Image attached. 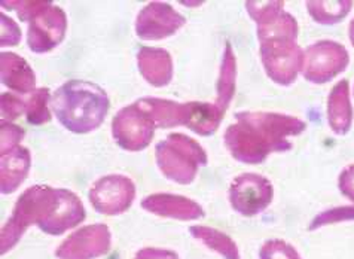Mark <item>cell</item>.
I'll use <instances>...</instances> for the list:
<instances>
[{
  "label": "cell",
  "mask_w": 354,
  "mask_h": 259,
  "mask_svg": "<svg viewBox=\"0 0 354 259\" xmlns=\"http://www.w3.org/2000/svg\"><path fill=\"white\" fill-rule=\"evenodd\" d=\"M223 115L225 112L216 103L186 102L183 127L189 128L195 134L207 137L221 127Z\"/></svg>",
  "instance_id": "obj_19"
},
{
  "label": "cell",
  "mask_w": 354,
  "mask_h": 259,
  "mask_svg": "<svg viewBox=\"0 0 354 259\" xmlns=\"http://www.w3.org/2000/svg\"><path fill=\"white\" fill-rule=\"evenodd\" d=\"M350 64L347 48L337 41L323 39L304 49L302 76L311 84H326Z\"/></svg>",
  "instance_id": "obj_6"
},
{
  "label": "cell",
  "mask_w": 354,
  "mask_h": 259,
  "mask_svg": "<svg viewBox=\"0 0 354 259\" xmlns=\"http://www.w3.org/2000/svg\"><path fill=\"white\" fill-rule=\"evenodd\" d=\"M258 41H271V39H295L298 41L299 26L297 18L284 9L275 12L261 24H257Z\"/></svg>",
  "instance_id": "obj_23"
},
{
  "label": "cell",
  "mask_w": 354,
  "mask_h": 259,
  "mask_svg": "<svg viewBox=\"0 0 354 259\" xmlns=\"http://www.w3.org/2000/svg\"><path fill=\"white\" fill-rule=\"evenodd\" d=\"M0 137H2V143H0V154H5L12 151L14 148L19 146L24 139V130L6 119H0Z\"/></svg>",
  "instance_id": "obj_29"
},
{
  "label": "cell",
  "mask_w": 354,
  "mask_h": 259,
  "mask_svg": "<svg viewBox=\"0 0 354 259\" xmlns=\"http://www.w3.org/2000/svg\"><path fill=\"white\" fill-rule=\"evenodd\" d=\"M36 224L35 219V208H33V195L32 189L27 188L26 191L19 195L17 200L11 217L2 228V238H0V246H2V255L8 253L9 251L18 244L21 240L24 233Z\"/></svg>",
  "instance_id": "obj_15"
},
{
  "label": "cell",
  "mask_w": 354,
  "mask_h": 259,
  "mask_svg": "<svg viewBox=\"0 0 354 259\" xmlns=\"http://www.w3.org/2000/svg\"><path fill=\"white\" fill-rule=\"evenodd\" d=\"M191 235L210 251L219 253L225 259H240L239 246L232 238L216 228L207 225H194L189 228Z\"/></svg>",
  "instance_id": "obj_22"
},
{
  "label": "cell",
  "mask_w": 354,
  "mask_h": 259,
  "mask_svg": "<svg viewBox=\"0 0 354 259\" xmlns=\"http://www.w3.org/2000/svg\"><path fill=\"white\" fill-rule=\"evenodd\" d=\"M32 167V154L23 145L0 154V186L3 194H12L24 184Z\"/></svg>",
  "instance_id": "obj_17"
},
{
  "label": "cell",
  "mask_w": 354,
  "mask_h": 259,
  "mask_svg": "<svg viewBox=\"0 0 354 259\" xmlns=\"http://www.w3.org/2000/svg\"><path fill=\"white\" fill-rule=\"evenodd\" d=\"M353 96H354V94H353Z\"/></svg>",
  "instance_id": "obj_36"
},
{
  "label": "cell",
  "mask_w": 354,
  "mask_h": 259,
  "mask_svg": "<svg viewBox=\"0 0 354 259\" xmlns=\"http://www.w3.org/2000/svg\"><path fill=\"white\" fill-rule=\"evenodd\" d=\"M112 233L106 224L85 225L57 247L58 259H97L111 251Z\"/></svg>",
  "instance_id": "obj_11"
},
{
  "label": "cell",
  "mask_w": 354,
  "mask_h": 259,
  "mask_svg": "<svg viewBox=\"0 0 354 259\" xmlns=\"http://www.w3.org/2000/svg\"><path fill=\"white\" fill-rule=\"evenodd\" d=\"M133 259H179V255L170 249L143 247L134 255Z\"/></svg>",
  "instance_id": "obj_34"
},
{
  "label": "cell",
  "mask_w": 354,
  "mask_h": 259,
  "mask_svg": "<svg viewBox=\"0 0 354 259\" xmlns=\"http://www.w3.org/2000/svg\"><path fill=\"white\" fill-rule=\"evenodd\" d=\"M33 195L36 226L48 235H62L85 221L81 198L66 188L36 185Z\"/></svg>",
  "instance_id": "obj_3"
},
{
  "label": "cell",
  "mask_w": 354,
  "mask_h": 259,
  "mask_svg": "<svg viewBox=\"0 0 354 259\" xmlns=\"http://www.w3.org/2000/svg\"><path fill=\"white\" fill-rule=\"evenodd\" d=\"M155 161L169 181L189 185L200 168L209 164V157L195 139L183 133H170L155 146Z\"/></svg>",
  "instance_id": "obj_4"
},
{
  "label": "cell",
  "mask_w": 354,
  "mask_h": 259,
  "mask_svg": "<svg viewBox=\"0 0 354 259\" xmlns=\"http://www.w3.org/2000/svg\"><path fill=\"white\" fill-rule=\"evenodd\" d=\"M0 19H2V36H0V45L15 46L21 42V28L14 21L11 17H8L3 11L0 12Z\"/></svg>",
  "instance_id": "obj_32"
},
{
  "label": "cell",
  "mask_w": 354,
  "mask_h": 259,
  "mask_svg": "<svg viewBox=\"0 0 354 259\" xmlns=\"http://www.w3.org/2000/svg\"><path fill=\"white\" fill-rule=\"evenodd\" d=\"M51 106L66 130L75 134H88L104 123L111 100L100 85L73 79L55 89Z\"/></svg>",
  "instance_id": "obj_2"
},
{
  "label": "cell",
  "mask_w": 354,
  "mask_h": 259,
  "mask_svg": "<svg viewBox=\"0 0 354 259\" xmlns=\"http://www.w3.org/2000/svg\"><path fill=\"white\" fill-rule=\"evenodd\" d=\"M306 6L314 21L323 26H333L350 14L353 2L351 0H333V2L320 0V2H307Z\"/></svg>",
  "instance_id": "obj_24"
},
{
  "label": "cell",
  "mask_w": 354,
  "mask_h": 259,
  "mask_svg": "<svg viewBox=\"0 0 354 259\" xmlns=\"http://www.w3.org/2000/svg\"><path fill=\"white\" fill-rule=\"evenodd\" d=\"M245 9H248V14L253 21L259 24L275 12L284 9V2H248Z\"/></svg>",
  "instance_id": "obj_31"
},
{
  "label": "cell",
  "mask_w": 354,
  "mask_h": 259,
  "mask_svg": "<svg viewBox=\"0 0 354 259\" xmlns=\"http://www.w3.org/2000/svg\"><path fill=\"white\" fill-rule=\"evenodd\" d=\"M53 94L48 88H36L26 100V118L28 124L44 125L51 121Z\"/></svg>",
  "instance_id": "obj_25"
},
{
  "label": "cell",
  "mask_w": 354,
  "mask_h": 259,
  "mask_svg": "<svg viewBox=\"0 0 354 259\" xmlns=\"http://www.w3.org/2000/svg\"><path fill=\"white\" fill-rule=\"evenodd\" d=\"M143 111L151 116L156 128L183 127L185 103L167 100L160 97H143L137 100Z\"/></svg>",
  "instance_id": "obj_20"
},
{
  "label": "cell",
  "mask_w": 354,
  "mask_h": 259,
  "mask_svg": "<svg viewBox=\"0 0 354 259\" xmlns=\"http://www.w3.org/2000/svg\"><path fill=\"white\" fill-rule=\"evenodd\" d=\"M67 32L64 9L49 3L28 23L27 46L35 54H46L63 42Z\"/></svg>",
  "instance_id": "obj_10"
},
{
  "label": "cell",
  "mask_w": 354,
  "mask_h": 259,
  "mask_svg": "<svg viewBox=\"0 0 354 259\" xmlns=\"http://www.w3.org/2000/svg\"><path fill=\"white\" fill-rule=\"evenodd\" d=\"M156 125L139 103L124 106L112 119V136L116 145L129 152H140L153 141Z\"/></svg>",
  "instance_id": "obj_7"
},
{
  "label": "cell",
  "mask_w": 354,
  "mask_h": 259,
  "mask_svg": "<svg viewBox=\"0 0 354 259\" xmlns=\"http://www.w3.org/2000/svg\"><path fill=\"white\" fill-rule=\"evenodd\" d=\"M0 102H2V106H0L2 119H6V121L12 123L17 118L26 114V100H23V98L18 97L17 94L3 93Z\"/></svg>",
  "instance_id": "obj_30"
},
{
  "label": "cell",
  "mask_w": 354,
  "mask_h": 259,
  "mask_svg": "<svg viewBox=\"0 0 354 259\" xmlns=\"http://www.w3.org/2000/svg\"><path fill=\"white\" fill-rule=\"evenodd\" d=\"M350 221H354V206L332 207L314 216V219L308 225V231H316L319 228H323L326 225H335Z\"/></svg>",
  "instance_id": "obj_26"
},
{
  "label": "cell",
  "mask_w": 354,
  "mask_h": 259,
  "mask_svg": "<svg viewBox=\"0 0 354 259\" xmlns=\"http://www.w3.org/2000/svg\"><path fill=\"white\" fill-rule=\"evenodd\" d=\"M235 89H237V57L234 54L232 45L230 42H226L219 69V78L218 82H216L214 102L225 114L234 100Z\"/></svg>",
  "instance_id": "obj_21"
},
{
  "label": "cell",
  "mask_w": 354,
  "mask_h": 259,
  "mask_svg": "<svg viewBox=\"0 0 354 259\" xmlns=\"http://www.w3.org/2000/svg\"><path fill=\"white\" fill-rule=\"evenodd\" d=\"M306 128L307 124L298 116L243 111L225 130L223 142L239 163L261 164L272 152L290 151V137L302 134Z\"/></svg>",
  "instance_id": "obj_1"
},
{
  "label": "cell",
  "mask_w": 354,
  "mask_h": 259,
  "mask_svg": "<svg viewBox=\"0 0 354 259\" xmlns=\"http://www.w3.org/2000/svg\"><path fill=\"white\" fill-rule=\"evenodd\" d=\"M2 82L18 94H32L36 89V75L32 66L15 53H2L0 58Z\"/></svg>",
  "instance_id": "obj_18"
},
{
  "label": "cell",
  "mask_w": 354,
  "mask_h": 259,
  "mask_svg": "<svg viewBox=\"0 0 354 259\" xmlns=\"http://www.w3.org/2000/svg\"><path fill=\"white\" fill-rule=\"evenodd\" d=\"M142 208L155 216L176 219V221H198L204 217V208L201 204L185 195L158 193L145 197L142 200Z\"/></svg>",
  "instance_id": "obj_13"
},
{
  "label": "cell",
  "mask_w": 354,
  "mask_h": 259,
  "mask_svg": "<svg viewBox=\"0 0 354 259\" xmlns=\"http://www.w3.org/2000/svg\"><path fill=\"white\" fill-rule=\"evenodd\" d=\"M49 3H51V0H11V2H5L3 0V2H0V6L3 9H14L21 21L30 23V19Z\"/></svg>",
  "instance_id": "obj_28"
},
{
  "label": "cell",
  "mask_w": 354,
  "mask_h": 259,
  "mask_svg": "<svg viewBox=\"0 0 354 259\" xmlns=\"http://www.w3.org/2000/svg\"><path fill=\"white\" fill-rule=\"evenodd\" d=\"M348 37H350V42H351V45L354 46V18L351 19L350 27H348Z\"/></svg>",
  "instance_id": "obj_35"
},
{
  "label": "cell",
  "mask_w": 354,
  "mask_h": 259,
  "mask_svg": "<svg viewBox=\"0 0 354 259\" xmlns=\"http://www.w3.org/2000/svg\"><path fill=\"white\" fill-rule=\"evenodd\" d=\"M136 194V185L129 176L107 175L94 182L88 198L97 213L118 216L133 206Z\"/></svg>",
  "instance_id": "obj_9"
},
{
  "label": "cell",
  "mask_w": 354,
  "mask_h": 259,
  "mask_svg": "<svg viewBox=\"0 0 354 259\" xmlns=\"http://www.w3.org/2000/svg\"><path fill=\"white\" fill-rule=\"evenodd\" d=\"M259 259H302V256L293 244L281 238H271L261 246Z\"/></svg>",
  "instance_id": "obj_27"
},
{
  "label": "cell",
  "mask_w": 354,
  "mask_h": 259,
  "mask_svg": "<svg viewBox=\"0 0 354 259\" xmlns=\"http://www.w3.org/2000/svg\"><path fill=\"white\" fill-rule=\"evenodd\" d=\"M338 188L339 193L346 197L347 200L354 203V164H350L339 173Z\"/></svg>",
  "instance_id": "obj_33"
},
{
  "label": "cell",
  "mask_w": 354,
  "mask_h": 259,
  "mask_svg": "<svg viewBox=\"0 0 354 259\" xmlns=\"http://www.w3.org/2000/svg\"><path fill=\"white\" fill-rule=\"evenodd\" d=\"M230 204L244 217H253L267 211L274 198V186L262 175L243 173L234 179L228 191Z\"/></svg>",
  "instance_id": "obj_8"
},
{
  "label": "cell",
  "mask_w": 354,
  "mask_h": 259,
  "mask_svg": "<svg viewBox=\"0 0 354 259\" xmlns=\"http://www.w3.org/2000/svg\"><path fill=\"white\" fill-rule=\"evenodd\" d=\"M137 67L142 78L151 87L162 88L173 81V57L164 48L142 46L137 51Z\"/></svg>",
  "instance_id": "obj_14"
},
{
  "label": "cell",
  "mask_w": 354,
  "mask_h": 259,
  "mask_svg": "<svg viewBox=\"0 0 354 259\" xmlns=\"http://www.w3.org/2000/svg\"><path fill=\"white\" fill-rule=\"evenodd\" d=\"M326 116L332 133H335L337 136H344L350 132L354 111L350 100V84L347 79H342V81L332 87L328 96Z\"/></svg>",
  "instance_id": "obj_16"
},
{
  "label": "cell",
  "mask_w": 354,
  "mask_h": 259,
  "mask_svg": "<svg viewBox=\"0 0 354 259\" xmlns=\"http://www.w3.org/2000/svg\"><path fill=\"white\" fill-rule=\"evenodd\" d=\"M186 18L165 2H149L136 17V35L143 41H161L185 26Z\"/></svg>",
  "instance_id": "obj_12"
},
{
  "label": "cell",
  "mask_w": 354,
  "mask_h": 259,
  "mask_svg": "<svg viewBox=\"0 0 354 259\" xmlns=\"http://www.w3.org/2000/svg\"><path fill=\"white\" fill-rule=\"evenodd\" d=\"M259 54L265 73L277 85L289 87L302 73L304 49L295 39L259 42Z\"/></svg>",
  "instance_id": "obj_5"
}]
</instances>
